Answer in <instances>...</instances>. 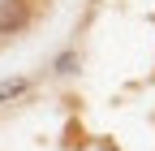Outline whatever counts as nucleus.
<instances>
[{"label":"nucleus","mask_w":155,"mask_h":151,"mask_svg":"<svg viewBox=\"0 0 155 151\" xmlns=\"http://www.w3.org/2000/svg\"><path fill=\"white\" fill-rule=\"evenodd\" d=\"M35 22V0H0V39L22 35Z\"/></svg>","instance_id":"obj_1"},{"label":"nucleus","mask_w":155,"mask_h":151,"mask_svg":"<svg viewBox=\"0 0 155 151\" xmlns=\"http://www.w3.org/2000/svg\"><path fill=\"white\" fill-rule=\"evenodd\" d=\"M26 91H30V78H5V82H0V104L26 95Z\"/></svg>","instance_id":"obj_2"},{"label":"nucleus","mask_w":155,"mask_h":151,"mask_svg":"<svg viewBox=\"0 0 155 151\" xmlns=\"http://www.w3.org/2000/svg\"><path fill=\"white\" fill-rule=\"evenodd\" d=\"M73 69H78V52H65L61 61H56V73H65V78H69Z\"/></svg>","instance_id":"obj_3"}]
</instances>
